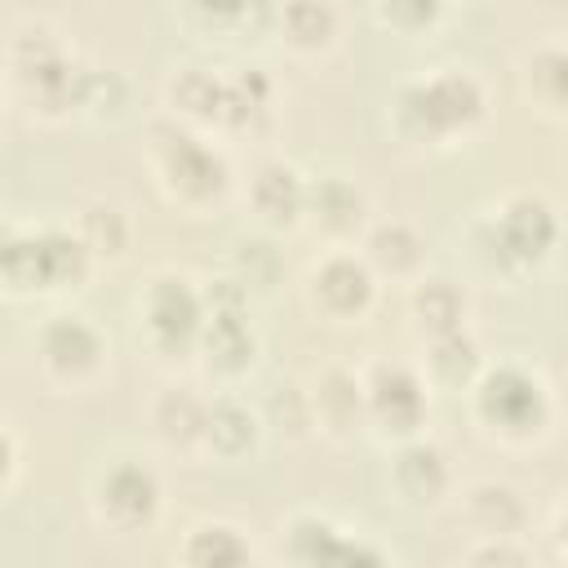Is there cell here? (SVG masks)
<instances>
[{
  "label": "cell",
  "instance_id": "cell-7",
  "mask_svg": "<svg viewBox=\"0 0 568 568\" xmlns=\"http://www.w3.org/2000/svg\"><path fill=\"white\" fill-rule=\"evenodd\" d=\"M195 297L182 288V284H164V288H155V302H151V320H155V328H169V333H182V328H191L195 324Z\"/></svg>",
  "mask_w": 568,
  "mask_h": 568
},
{
  "label": "cell",
  "instance_id": "cell-10",
  "mask_svg": "<svg viewBox=\"0 0 568 568\" xmlns=\"http://www.w3.org/2000/svg\"><path fill=\"white\" fill-rule=\"evenodd\" d=\"M417 311H422L426 320H435V324H453L457 311H462V302H457V293H453L444 280H430V284L417 293Z\"/></svg>",
  "mask_w": 568,
  "mask_h": 568
},
{
  "label": "cell",
  "instance_id": "cell-2",
  "mask_svg": "<svg viewBox=\"0 0 568 568\" xmlns=\"http://www.w3.org/2000/svg\"><path fill=\"white\" fill-rule=\"evenodd\" d=\"M417 102H422V115L430 124H457V120L475 115L479 93H475V84L466 75H439V80L417 89Z\"/></svg>",
  "mask_w": 568,
  "mask_h": 568
},
{
  "label": "cell",
  "instance_id": "cell-5",
  "mask_svg": "<svg viewBox=\"0 0 568 568\" xmlns=\"http://www.w3.org/2000/svg\"><path fill=\"white\" fill-rule=\"evenodd\" d=\"M191 564L195 568H240L244 564V546L231 528H200L191 537Z\"/></svg>",
  "mask_w": 568,
  "mask_h": 568
},
{
  "label": "cell",
  "instance_id": "cell-6",
  "mask_svg": "<svg viewBox=\"0 0 568 568\" xmlns=\"http://www.w3.org/2000/svg\"><path fill=\"white\" fill-rule=\"evenodd\" d=\"M373 404H377V413H390V422H399V404L417 417V386H413V377L404 373V368H377V382H373Z\"/></svg>",
  "mask_w": 568,
  "mask_h": 568
},
{
  "label": "cell",
  "instance_id": "cell-8",
  "mask_svg": "<svg viewBox=\"0 0 568 568\" xmlns=\"http://www.w3.org/2000/svg\"><path fill=\"white\" fill-rule=\"evenodd\" d=\"M151 479L142 475V470H133V466H124V470H115L111 479H106V506H129V515H146L151 510Z\"/></svg>",
  "mask_w": 568,
  "mask_h": 568
},
{
  "label": "cell",
  "instance_id": "cell-9",
  "mask_svg": "<svg viewBox=\"0 0 568 568\" xmlns=\"http://www.w3.org/2000/svg\"><path fill=\"white\" fill-rule=\"evenodd\" d=\"M257 204L262 209H271V213H284V209H293L297 204V182H293V173L288 169H266L262 178H257Z\"/></svg>",
  "mask_w": 568,
  "mask_h": 568
},
{
  "label": "cell",
  "instance_id": "cell-4",
  "mask_svg": "<svg viewBox=\"0 0 568 568\" xmlns=\"http://www.w3.org/2000/svg\"><path fill=\"white\" fill-rule=\"evenodd\" d=\"M315 284H320L324 302L337 306V311H351V306H359L368 297V275L355 262H328Z\"/></svg>",
  "mask_w": 568,
  "mask_h": 568
},
{
  "label": "cell",
  "instance_id": "cell-11",
  "mask_svg": "<svg viewBox=\"0 0 568 568\" xmlns=\"http://www.w3.org/2000/svg\"><path fill=\"white\" fill-rule=\"evenodd\" d=\"M564 541H568V519H564Z\"/></svg>",
  "mask_w": 568,
  "mask_h": 568
},
{
  "label": "cell",
  "instance_id": "cell-1",
  "mask_svg": "<svg viewBox=\"0 0 568 568\" xmlns=\"http://www.w3.org/2000/svg\"><path fill=\"white\" fill-rule=\"evenodd\" d=\"M537 404H541L537 382H528V377L515 373V368H501V373H493V377L484 382V408H488L493 417H501L506 426H524V422L537 413Z\"/></svg>",
  "mask_w": 568,
  "mask_h": 568
},
{
  "label": "cell",
  "instance_id": "cell-3",
  "mask_svg": "<svg viewBox=\"0 0 568 568\" xmlns=\"http://www.w3.org/2000/svg\"><path fill=\"white\" fill-rule=\"evenodd\" d=\"M44 351H49L53 364H62V368H80V364H93V355H98V337H93L89 324L62 315L58 324H49V333H44Z\"/></svg>",
  "mask_w": 568,
  "mask_h": 568
}]
</instances>
